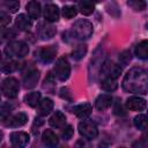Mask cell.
Listing matches in <instances>:
<instances>
[{"label":"cell","mask_w":148,"mask_h":148,"mask_svg":"<svg viewBox=\"0 0 148 148\" xmlns=\"http://www.w3.org/2000/svg\"><path fill=\"white\" fill-rule=\"evenodd\" d=\"M123 89L132 94L145 95L148 92V73L139 67L131 68L124 76Z\"/></svg>","instance_id":"1"},{"label":"cell","mask_w":148,"mask_h":148,"mask_svg":"<svg viewBox=\"0 0 148 148\" xmlns=\"http://www.w3.org/2000/svg\"><path fill=\"white\" fill-rule=\"evenodd\" d=\"M92 31H94L92 24L89 21L83 20V18L75 21L74 24L72 25L73 37H75L76 39H80V40H86V39L90 38L92 35Z\"/></svg>","instance_id":"2"},{"label":"cell","mask_w":148,"mask_h":148,"mask_svg":"<svg viewBox=\"0 0 148 148\" xmlns=\"http://www.w3.org/2000/svg\"><path fill=\"white\" fill-rule=\"evenodd\" d=\"M5 53L8 58H12V57L23 58L29 53V46L27 43L22 40H13L6 45Z\"/></svg>","instance_id":"3"},{"label":"cell","mask_w":148,"mask_h":148,"mask_svg":"<svg viewBox=\"0 0 148 148\" xmlns=\"http://www.w3.org/2000/svg\"><path fill=\"white\" fill-rule=\"evenodd\" d=\"M18 89H20V83L15 77L9 76V77H6L2 81L1 90H2V94H3L5 97H7V98L16 97L17 92H18Z\"/></svg>","instance_id":"4"},{"label":"cell","mask_w":148,"mask_h":148,"mask_svg":"<svg viewBox=\"0 0 148 148\" xmlns=\"http://www.w3.org/2000/svg\"><path fill=\"white\" fill-rule=\"evenodd\" d=\"M54 76L60 81H66L71 75V65L66 58H59L54 65Z\"/></svg>","instance_id":"5"},{"label":"cell","mask_w":148,"mask_h":148,"mask_svg":"<svg viewBox=\"0 0 148 148\" xmlns=\"http://www.w3.org/2000/svg\"><path fill=\"white\" fill-rule=\"evenodd\" d=\"M79 133L88 139V140H92V139H96L97 135H98V130H97V126L95 125V123L90 121V120H87V119H83L82 121L79 123Z\"/></svg>","instance_id":"6"},{"label":"cell","mask_w":148,"mask_h":148,"mask_svg":"<svg viewBox=\"0 0 148 148\" xmlns=\"http://www.w3.org/2000/svg\"><path fill=\"white\" fill-rule=\"evenodd\" d=\"M99 73L103 76V79L110 77V79H116L117 80V77L121 73V67H120V65H117V64H114L110 60H106L101 65Z\"/></svg>","instance_id":"7"},{"label":"cell","mask_w":148,"mask_h":148,"mask_svg":"<svg viewBox=\"0 0 148 148\" xmlns=\"http://www.w3.org/2000/svg\"><path fill=\"white\" fill-rule=\"evenodd\" d=\"M28 120V116L24 112H18L16 114L13 116H8L6 119L2 120V124L7 127H12V128H17L23 126Z\"/></svg>","instance_id":"8"},{"label":"cell","mask_w":148,"mask_h":148,"mask_svg":"<svg viewBox=\"0 0 148 148\" xmlns=\"http://www.w3.org/2000/svg\"><path fill=\"white\" fill-rule=\"evenodd\" d=\"M9 139L14 148H25L30 138H29V134L25 132H13Z\"/></svg>","instance_id":"9"},{"label":"cell","mask_w":148,"mask_h":148,"mask_svg":"<svg viewBox=\"0 0 148 148\" xmlns=\"http://www.w3.org/2000/svg\"><path fill=\"white\" fill-rule=\"evenodd\" d=\"M57 32V29L54 25H52L51 23H46V22H42L38 24L37 27V34L38 36L43 39V40H46V39H51Z\"/></svg>","instance_id":"10"},{"label":"cell","mask_w":148,"mask_h":148,"mask_svg":"<svg viewBox=\"0 0 148 148\" xmlns=\"http://www.w3.org/2000/svg\"><path fill=\"white\" fill-rule=\"evenodd\" d=\"M147 106V102L140 96H132L126 101V108L131 111H142Z\"/></svg>","instance_id":"11"},{"label":"cell","mask_w":148,"mask_h":148,"mask_svg":"<svg viewBox=\"0 0 148 148\" xmlns=\"http://www.w3.org/2000/svg\"><path fill=\"white\" fill-rule=\"evenodd\" d=\"M59 16H60V10L58 8L57 5L54 3H47L44 8V17L47 22L50 23H53V22H57L59 20Z\"/></svg>","instance_id":"12"},{"label":"cell","mask_w":148,"mask_h":148,"mask_svg":"<svg viewBox=\"0 0 148 148\" xmlns=\"http://www.w3.org/2000/svg\"><path fill=\"white\" fill-rule=\"evenodd\" d=\"M57 56V47L54 45H50V46H45L43 49H40V51L38 52V57L39 59L45 62V64H49V62H52L54 60Z\"/></svg>","instance_id":"13"},{"label":"cell","mask_w":148,"mask_h":148,"mask_svg":"<svg viewBox=\"0 0 148 148\" xmlns=\"http://www.w3.org/2000/svg\"><path fill=\"white\" fill-rule=\"evenodd\" d=\"M39 80V72L35 68L28 71L25 73V75L23 76V86L25 89H31L34 87H36L37 82Z\"/></svg>","instance_id":"14"},{"label":"cell","mask_w":148,"mask_h":148,"mask_svg":"<svg viewBox=\"0 0 148 148\" xmlns=\"http://www.w3.org/2000/svg\"><path fill=\"white\" fill-rule=\"evenodd\" d=\"M42 141H43V143H44V146L46 148H57V146L59 143L58 136L51 130H45L43 132V134H42Z\"/></svg>","instance_id":"15"},{"label":"cell","mask_w":148,"mask_h":148,"mask_svg":"<svg viewBox=\"0 0 148 148\" xmlns=\"http://www.w3.org/2000/svg\"><path fill=\"white\" fill-rule=\"evenodd\" d=\"M92 111V106L90 103H82V104H79V105H75L73 108V112L74 114L80 118V119H86L90 116Z\"/></svg>","instance_id":"16"},{"label":"cell","mask_w":148,"mask_h":148,"mask_svg":"<svg viewBox=\"0 0 148 148\" xmlns=\"http://www.w3.org/2000/svg\"><path fill=\"white\" fill-rule=\"evenodd\" d=\"M112 101H113V98H112L111 95H109V94H102V95H99V96L96 98V101H95V106H96L97 110L104 111V110L109 109V108L112 105Z\"/></svg>","instance_id":"17"},{"label":"cell","mask_w":148,"mask_h":148,"mask_svg":"<svg viewBox=\"0 0 148 148\" xmlns=\"http://www.w3.org/2000/svg\"><path fill=\"white\" fill-rule=\"evenodd\" d=\"M15 25L21 31H29L32 27V22L25 14H20L15 20Z\"/></svg>","instance_id":"18"},{"label":"cell","mask_w":148,"mask_h":148,"mask_svg":"<svg viewBox=\"0 0 148 148\" xmlns=\"http://www.w3.org/2000/svg\"><path fill=\"white\" fill-rule=\"evenodd\" d=\"M52 110H53V101H52L51 98H49V97L43 98V99L39 102L38 106H37V112H38V114L42 116V117L49 114Z\"/></svg>","instance_id":"19"},{"label":"cell","mask_w":148,"mask_h":148,"mask_svg":"<svg viewBox=\"0 0 148 148\" xmlns=\"http://www.w3.org/2000/svg\"><path fill=\"white\" fill-rule=\"evenodd\" d=\"M49 124H50L52 127H57V128L62 127V126H65V124H66V117H65V114H64L61 111H56V112L50 117Z\"/></svg>","instance_id":"20"},{"label":"cell","mask_w":148,"mask_h":148,"mask_svg":"<svg viewBox=\"0 0 148 148\" xmlns=\"http://www.w3.org/2000/svg\"><path fill=\"white\" fill-rule=\"evenodd\" d=\"M18 68V62L13 60L12 58H8V57H5L1 61V72L2 73H12L14 71H16Z\"/></svg>","instance_id":"21"},{"label":"cell","mask_w":148,"mask_h":148,"mask_svg":"<svg viewBox=\"0 0 148 148\" xmlns=\"http://www.w3.org/2000/svg\"><path fill=\"white\" fill-rule=\"evenodd\" d=\"M27 12H28L30 18H38L42 14L40 3L37 1H29L27 3Z\"/></svg>","instance_id":"22"},{"label":"cell","mask_w":148,"mask_h":148,"mask_svg":"<svg viewBox=\"0 0 148 148\" xmlns=\"http://www.w3.org/2000/svg\"><path fill=\"white\" fill-rule=\"evenodd\" d=\"M135 56L139 59H148V40H142L136 45Z\"/></svg>","instance_id":"23"},{"label":"cell","mask_w":148,"mask_h":148,"mask_svg":"<svg viewBox=\"0 0 148 148\" xmlns=\"http://www.w3.org/2000/svg\"><path fill=\"white\" fill-rule=\"evenodd\" d=\"M40 101H42L40 99V92H38V91H31L28 95H25V97H24V102L31 108L38 106Z\"/></svg>","instance_id":"24"},{"label":"cell","mask_w":148,"mask_h":148,"mask_svg":"<svg viewBox=\"0 0 148 148\" xmlns=\"http://www.w3.org/2000/svg\"><path fill=\"white\" fill-rule=\"evenodd\" d=\"M77 9L83 15H90L95 9V5L90 1H80L77 3Z\"/></svg>","instance_id":"25"},{"label":"cell","mask_w":148,"mask_h":148,"mask_svg":"<svg viewBox=\"0 0 148 148\" xmlns=\"http://www.w3.org/2000/svg\"><path fill=\"white\" fill-rule=\"evenodd\" d=\"M87 51H88V49H87V45H86V44H79V45H76V46L73 49V51H72V57H73V59H75V60H81V59L87 54Z\"/></svg>","instance_id":"26"},{"label":"cell","mask_w":148,"mask_h":148,"mask_svg":"<svg viewBox=\"0 0 148 148\" xmlns=\"http://www.w3.org/2000/svg\"><path fill=\"white\" fill-rule=\"evenodd\" d=\"M101 87L103 90L105 91H114L118 87V82L116 79H110V77H106V79H103L102 82H101Z\"/></svg>","instance_id":"27"},{"label":"cell","mask_w":148,"mask_h":148,"mask_svg":"<svg viewBox=\"0 0 148 148\" xmlns=\"http://www.w3.org/2000/svg\"><path fill=\"white\" fill-rule=\"evenodd\" d=\"M134 126L140 131L148 130V117L145 114H139L134 118Z\"/></svg>","instance_id":"28"},{"label":"cell","mask_w":148,"mask_h":148,"mask_svg":"<svg viewBox=\"0 0 148 148\" xmlns=\"http://www.w3.org/2000/svg\"><path fill=\"white\" fill-rule=\"evenodd\" d=\"M127 5L136 12H142L143 9H146V6H147V3L142 0H130L127 1Z\"/></svg>","instance_id":"29"},{"label":"cell","mask_w":148,"mask_h":148,"mask_svg":"<svg viewBox=\"0 0 148 148\" xmlns=\"http://www.w3.org/2000/svg\"><path fill=\"white\" fill-rule=\"evenodd\" d=\"M76 13H77V8L75 6L67 5V6L62 7V15L65 18H72L76 15Z\"/></svg>","instance_id":"30"},{"label":"cell","mask_w":148,"mask_h":148,"mask_svg":"<svg viewBox=\"0 0 148 148\" xmlns=\"http://www.w3.org/2000/svg\"><path fill=\"white\" fill-rule=\"evenodd\" d=\"M5 7H6V9L8 10V12H10V13H16L17 12V9L20 8V2L18 1H6V2H3L2 3Z\"/></svg>","instance_id":"31"},{"label":"cell","mask_w":148,"mask_h":148,"mask_svg":"<svg viewBox=\"0 0 148 148\" xmlns=\"http://www.w3.org/2000/svg\"><path fill=\"white\" fill-rule=\"evenodd\" d=\"M73 134H74V130H73V127L71 125H67L61 131V136H62L64 140H69L73 136Z\"/></svg>","instance_id":"32"},{"label":"cell","mask_w":148,"mask_h":148,"mask_svg":"<svg viewBox=\"0 0 148 148\" xmlns=\"http://www.w3.org/2000/svg\"><path fill=\"white\" fill-rule=\"evenodd\" d=\"M132 59V56H131V52L130 51H124L120 53L119 56V61L123 64V65H127Z\"/></svg>","instance_id":"33"},{"label":"cell","mask_w":148,"mask_h":148,"mask_svg":"<svg viewBox=\"0 0 148 148\" xmlns=\"http://www.w3.org/2000/svg\"><path fill=\"white\" fill-rule=\"evenodd\" d=\"M10 21H12V18H10L9 14H7V13H5V12H1V13H0V25H1L2 28H5L7 24H9Z\"/></svg>","instance_id":"34"},{"label":"cell","mask_w":148,"mask_h":148,"mask_svg":"<svg viewBox=\"0 0 148 148\" xmlns=\"http://www.w3.org/2000/svg\"><path fill=\"white\" fill-rule=\"evenodd\" d=\"M60 97L64 99H67V101H72V92H71L69 88L62 87L60 89Z\"/></svg>","instance_id":"35"},{"label":"cell","mask_w":148,"mask_h":148,"mask_svg":"<svg viewBox=\"0 0 148 148\" xmlns=\"http://www.w3.org/2000/svg\"><path fill=\"white\" fill-rule=\"evenodd\" d=\"M1 36L3 39L5 38H13V37H15V31L12 29H3L1 32Z\"/></svg>","instance_id":"36"},{"label":"cell","mask_w":148,"mask_h":148,"mask_svg":"<svg viewBox=\"0 0 148 148\" xmlns=\"http://www.w3.org/2000/svg\"><path fill=\"white\" fill-rule=\"evenodd\" d=\"M114 113L116 114H125V112H124V110H123V108L119 103H117V105L114 108Z\"/></svg>","instance_id":"37"},{"label":"cell","mask_w":148,"mask_h":148,"mask_svg":"<svg viewBox=\"0 0 148 148\" xmlns=\"http://www.w3.org/2000/svg\"><path fill=\"white\" fill-rule=\"evenodd\" d=\"M32 148H39V146H37V145H34V146H32Z\"/></svg>","instance_id":"38"},{"label":"cell","mask_w":148,"mask_h":148,"mask_svg":"<svg viewBox=\"0 0 148 148\" xmlns=\"http://www.w3.org/2000/svg\"><path fill=\"white\" fill-rule=\"evenodd\" d=\"M60 148H68L67 146H62V147H60Z\"/></svg>","instance_id":"39"},{"label":"cell","mask_w":148,"mask_h":148,"mask_svg":"<svg viewBox=\"0 0 148 148\" xmlns=\"http://www.w3.org/2000/svg\"><path fill=\"white\" fill-rule=\"evenodd\" d=\"M120 148H124V147H120Z\"/></svg>","instance_id":"40"}]
</instances>
